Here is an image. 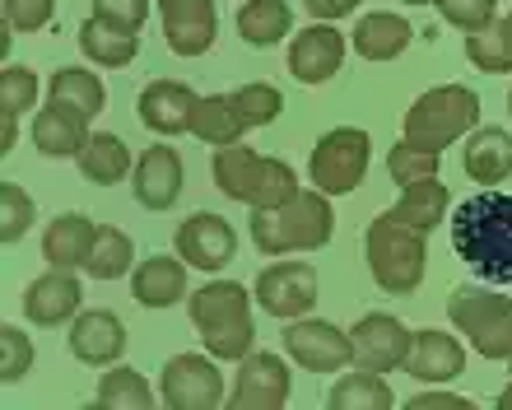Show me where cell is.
Here are the masks:
<instances>
[{"mask_svg":"<svg viewBox=\"0 0 512 410\" xmlns=\"http://www.w3.org/2000/svg\"><path fill=\"white\" fill-rule=\"evenodd\" d=\"M284 345H289V359H298L303 369L312 373H340L345 364H354V341L350 331L331 327V322H294L284 331Z\"/></svg>","mask_w":512,"mask_h":410,"instance_id":"12","label":"cell"},{"mask_svg":"<svg viewBox=\"0 0 512 410\" xmlns=\"http://www.w3.org/2000/svg\"><path fill=\"white\" fill-rule=\"evenodd\" d=\"M471 401L466 397H452V392H419L415 401H410V410H466Z\"/></svg>","mask_w":512,"mask_h":410,"instance_id":"45","label":"cell"},{"mask_svg":"<svg viewBox=\"0 0 512 410\" xmlns=\"http://www.w3.org/2000/svg\"><path fill=\"white\" fill-rule=\"evenodd\" d=\"M94 14L108 19V24H122V28H145V14H149V0H94Z\"/></svg>","mask_w":512,"mask_h":410,"instance_id":"44","label":"cell"},{"mask_svg":"<svg viewBox=\"0 0 512 410\" xmlns=\"http://www.w3.org/2000/svg\"><path fill=\"white\" fill-rule=\"evenodd\" d=\"M159 397L173 410H215L224 401V373L205 355H177L163 364Z\"/></svg>","mask_w":512,"mask_h":410,"instance_id":"9","label":"cell"},{"mask_svg":"<svg viewBox=\"0 0 512 410\" xmlns=\"http://www.w3.org/2000/svg\"><path fill=\"white\" fill-rule=\"evenodd\" d=\"M447 317L461 336H471V345L485 359H512V299L494 289L461 285L447 299Z\"/></svg>","mask_w":512,"mask_h":410,"instance_id":"7","label":"cell"},{"mask_svg":"<svg viewBox=\"0 0 512 410\" xmlns=\"http://www.w3.org/2000/svg\"><path fill=\"white\" fill-rule=\"evenodd\" d=\"M126 350V327L117 313H80L75 317V327H70V355L80 359V364H117Z\"/></svg>","mask_w":512,"mask_h":410,"instance_id":"20","label":"cell"},{"mask_svg":"<svg viewBox=\"0 0 512 410\" xmlns=\"http://www.w3.org/2000/svg\"><path fill=\"white\" fill-rule=\"evenodd\" d=\"M499 33H503V47H508V56H512V14L499 19Z\"/></svg>","mask_w":512,"mask_h":410,"instance_id":"48","label":"cell"},{"mask_svg":"<svg viewBox=\"0 0 512 410\" xmlns=\"http://www.w3.org/2000/svg\"><path fill=\"white\" fill-rule=\"evenodd\" d=\"M56 0H5V24L14 33H38V28L52 24Z\"/></svg>","mask_w":512,"mask_h":410,"instance_id":"42","label":"cell"},{"mask_svg":"<svg viewBox=\"0 0 512 410\" xmlns=\"http://www.w3.org/2000/svg\"><path fill=\"white\" fill-rule=\"evenodd\" d=\"M94 238H98V224L89 215H56L42 233V257L52 261L56 271H75L89 261L94 252Z\"/></svg>","mask_w":512,"mask_h":410,"instance_id":"23","label":"cell"},{"mask_svg":"<svg viewBox=\"0 0 512 410\" xmlns=\"http://www.w3.org/2000/svg\"><path fill=\"white\" fill-rule=\"evenodd\" d=\"M163 38L177 56H205L219 38L215 0H159Z\"/></svg>","mask_w":512,"mask_h":410,"instance_id":"15","label":"cell"},{"mask_svg":"<svg viewBox=\"0 0 512 410\" xmlns=\"http://www.w3.org/2000/svg\"><path fill=\"white\" fill-rule=\"evenodd\" d=\"M364 252H368V271L378 280V289L387 294H415L419 280H424V233L401 224L391 215H378L368 224V238H364Z\"/></svg>","mask_w":512,"mask_h":410,"instance_id":"6","label":"cell"},{"mask_svg":"<svg viewBox=\"0 0 512 410\" xmlns=\"http://www.w3.org/2000/svg\"><path fill=\"white\" fill-rule=\"evenodd\" d=\"M443 210H447V187H443V178L433 173V178L410 182V187H405V196H401V205H396L391 215L401 219V224H410V229L429 233V229H438V224H443Z\"/></svg>","mask_w":512,"mask_h":410,"instance_id":"30","label":"cell"},{"mask_svg":"<svg viewBox=\"0 0 512 410\" xmlns=\"http://www.w3.org/2000/svg\"><path fill=\"white\" fill-rule=\"evenodd\" d=\"M368 131H359V126H336V131H326L322 140H317V150H312V187L326 196H345L354 192L359 182H364L368 173Z\"/></svg>","mask_w":512,"mask_h":410,"instance_id":"8","label":"cell"},{"mask_svg":"<svg viewBox=\"0 0 512 410\" xmlns=\"http://www.w3.org/2000/svg\"><path fill=\"white\" fill-rule=\"evenodd\" d=\"M359 0H308V14L317 19V24H331V19H340V14H350Z\"/></svg>","mask_w":512,"mask_h":410,"instance_id":"46","label":"cell"},{"mask_svg":"<svg viewBox=\"0 0 512 410\" xmlns=\"http://www.w3.org/2000/svg\"><path fill=\"white\" fill-rule=\"evenodd\" d=\"M345 61V38L331 24H312L289 42V75L298 84H326Z\"/></svg>","mask_w":512,"mask_h":410,"instance_id":"16","label":"cell"},{"mask_svg":"<svg viewBox=\"0 0 512 410\" xmlns=\"http://www.w3.org/2000/svg\"><path fill=\"white\" fill-rule=\"evenodd\" d=\"M80 173L98 187H112L131 173V150L122 145V136H89V145L80 150Z\"/></svg>","mask_w":512,"mask_h":410,"instance_id":"33","label":"cell"},{"mask_svg":"<svg viewBox=\"0 0 512 410\" xmlns=\"http://www.w3.org/2000/svg\"><path fill=\"white\" fill-rule=\"evenodd\" d=\"M452 247L475 275L512 285V196L480 192L461 201L452 215Z\"/></svg>","mask_w":512,"mask_h":410,"instance_id":"1","label":"cell"},{"mask_svg":"<svg viewBox=\"0 0 512 410\" xmlns=\"http://www.w3.org/2000/svg\"><path fill=\"white\" fill-rule=\"evenodd\" d=\"M131 294L135 303H145V308H168L187 294V266L177 257H149L140 261V271L131 280Z\"/></svg>","mask_w":512,"mask_h":410,"instance_id":"27","label":"cell"},{"mask_svg":"<svg viewBox=\"0 0 512 410\" xmlns=\"http://www.w3.org/2000/svg\"><path fill=\"white\" fill-rule=\"evenodd\" d=\"M466 56H471L475 70H485V75H508V70H512V56H508V47H503L499 19H489L485 28L466 33Z\"/></svg>","mask_w":512,"mask_h":410,"instance_id":"37","label":"cell"},{"mask_svg":"<svg viewBox=\"0 0 512 410\" xmlns=\"http://www.w3.org/2000/svg\"><path fill=\"white\" fill-rule=\"evenodd\" d=\"M98 406H117V410H149L154 406V392L135 369H112L103 373L98 383Z\"/></svg>","mask_w":512,"mask_h":410,"instance_id":"35","label":"cell"},{"mask_svg":"<svg viewBox=\"0 0 512 410\" xmlns=\"http://www.w3.org/2000/svg\"><path fill=\"white\" fill-rule=\"evenodd\" d=\"M131 261H135L131 238H126L122 229L103 224L98 238H94V252H89V261H84V271L94 275V280H122V275L131 271Z\"/></svg>","mask_w":512,"mask_h":410,"instance_id":"34","label":"cell"},{"mask_svg":"<svg viewBox=\"0 0 512 410\" xmlns=\"http://www.w3.org/2000/svg\"><path fill=\"white\" fill-rule=\"evenodd\" d=\"M415 38V28L405 24L401 14H364L359 24H354V52L364 56V61H391V56H401Z\"/></svg>","mask_w":512,"mask_h":410,"instance_id":"25","label":"cell"},{"mask_svg":"<svg viewBox=\"0 0 512 410\" xmlns=\"http://www.w3.org/2000/svg\"><path fill=\"white\" fill-rule=\"evenodd\" d=\"M80 299H84L80 280L70 271H56L52 266V271L38 275V280L24 289V313H28V322H38V327H61L66 317L80 313Z\"/></svg>","mask_w":512,"mask_h":410,"instance_id":"19","label":"cell"},{"mask_svg":"<svg viewBox=\"0 0 512 410\" xmlns=\"http://www.w3.org/2000/svg\"><path fill=\"white\" fill-rule=\"evenodd\" d=\"M433 5H438L447 24L461 28V33H475V28H485L489 19H494V0H433Z\"/></svg>","mask_w":512,"mask_h":410,"instance_id":"41","label":"cell"},{"mask_svg":"<svg viewBox=\"0 0 512 410\" xmlns=\"http://www.w3.org/2000/svg\"><path fill=\"white\" fill-rule=\"evenodd\" d=\"M196 89L182 80H154L145 84V94H140V122L149 131H159V136H182L191 131V117H196Z\"/></svg>","mask_w":512,"mask_h":410,"instance_id":"17","label":"cell"},{"mask_svg":"<svg viewBox=\"0 0 512 410\" xmlns=\"http://www.w3.org/2000/svg\"><path fill=\"white\" fill-rule=\"evenodd\" d=\"M508 364H512V359H508Z\"/></svg>","mask_w":512,"mask_h":410,"instance_id":"52","label":"cell"},{"mask_svg":"<svg viewBox=\"0 0 512 410\" xmlns=\"http://www.w3.org/2000/svg\"><path fill=\"white\" fill-rule=\"evenodd\" d=\"M331 410H391V387L382 373L373 369H359V373H345L336 387H331Z\"/></svg>","mask_w":512,"mask_h":410,"instance_id":"32","label":"cell"},{"mask_svg":"<svg viewBox=\"0 0 512 410\" xmlns=\"http://www.w3.org/2000/svg\"><path fill=\"white\" fill-rule=\"evenodd\" d=\"M331 233H336V210H331L326 192H298L275 210H252V243L266 257L317 252L331 243Z\"/></svg>","mask_w":512,"mask_h":410,"instance_id":"2","label":"cell"},{"mask_svg":"<svg viewBox=\"0 0 512 410\" xmlns=\"http://www.w3.org/2000/svg\"><path fill=\"white\" fill-rule=\"evenodd\" d=\"M191 322L201 331L205 350L215 359H243L252 355V299L238 280H215L191 294Z\"/></svg>","mask_w":512,"mask_h":410,"instance_id":"4","label":"cell"},{"mask_svg":"<svg viewBox=\"0 0 512 410\" xmlns=\"http://www.w3.org/2000/svg\"><path fill=\"white\" fill-rule=\"evenodd\" d=\"M289 5L284 0H247L238 10V33H243L247 47H275V42L289 33Z\"/></svg>","mask_w":512,"mask_h":410,"instance_id":"31","label":"cell"},{"mask_svg":"<svg viewBox=\"0 0 512 410\" xmlns=\"http://www.w3.org/2000/svg\"><path fill=\"white\" fill-rule=\"evenodd\" d=\"M233 252H238V233L224 215H210V210H196V215L177 229V257L196 266V271H219L229 266Z\"/></svg>","mask_w":512,"mask_h":410,"instance_id":"13","label":"cell"},{"mask_svg":"<svg viewBox=\"0 0 512 410\" xmlns=\"http://www.w3.org/2000/svg\"><path fill=\"white\" fill-rule=\"evenodd\" d=\"M289 401V369L280 355H243L238 359V383H233V410H280Z\"/></svg>","mask_w":512,"mask_h":410,"instance_id":"14","label":"cell"},{"mask_svg":"<svg viewBox=\"0 0 512 410\" xmlns=\"http://www.w3.org/2000/svg\"><path fill=\"white\" fill-rule=\"evenodd\" d=\"M229 98H233V108H238V117H243L247 126H270L284 112L280 89H275V84H261V80L243 84V89H233Z\"/></svg>","mask_w":512,"mask_h":410,"instance_id":"36","label":"cell"},{"mask_svg":"<svg viewBox=\"0 0 512 410\" xmlns=\"http://www.w3.org/2000/svg\"><path fill=\"white\" fill-rule=\"evenodd\" d=\"M38 98V75L28 66H5L0 70V112L5 117H19V112L33 108Z\"/></svg>","mask_w":512,"mask_h":410,"instance_id":"39","label":"cell"},{"mask_svg":"<svg viewBox=\"0 0 512 410\" xmlns=\"http://www.w3.org/2000/svg\"><path fill=\"white\" fill-rule=\"evenodd\" d=\"M438 159H443V154L415 150V145L396 140V150L387 154V173L401 182V187H410V182H419V178H433V173H438Z\"/></svg>","mask_w":512,"mask_h":410,"instance_id":"40","label":"cell"},{"mask_svg":"<svg viewBox=\"0 0 512 410\" xmlns=\"http://www.w3.org/2000/svg\"><path fill=\"white\" fill-rule=\"evenodd\" d=\"M508 108H512V94H508Z\"/></svg>","mask_w":512,"mask_h":410,"instance_id":"51","label":"cell"},{"mask_svg":"<svg viewBox=\"0 0 512 410\" xmlns=\"http://www.w3.org/2000/svg\"><path fill=\"white\" fill-rule=\"evenodd\" d=\"M210 173H215V187L229 201H243L252 210H275L289 196H298V178L284 159H266V154L247 150V145H224L210 159Z\"/></svg>","mask_w":512,"mask_h":410,"instance_id":"3","label":"cell"},{"mask_svg":"<svg viewBox=\"0 0 512 410\" xmlns=\"http://www.w3.org/2000/svg\"><path fill=\"white\" fill-rule=\"evenodd\" d=\"M499 410H512V383L499 392Z\"/></svg>","mask_w":512,"mask_h":410,"instance_id":"49","label":"cell"},{"mask_svg":"<svg viewBox=\"0 0 512 410\" xmlns=\"http://www.w3.org/2000/svg\"><path fill=\"white\" fill-rule=\"evenodd\" d=\"M14 136H19V117H5V131H0V154L14 150Z\"/></svg>","mask_w":512,"mask_h":410,"instance_id":"47","label":"cell"},{"mask_svg":"<svg viewBox=\"0 0 512 410\" xmlns=\"http://www.w3.org/2000/svg\"><path fill=\"white\" fill-rule=\"evenodd\" d=\"M350 341H354V364H359V369L391 373V369H405V355H410V345H415V331H405L391 313H368L354 322Z\"/></svg>","mask_w":512,"mask_h":410,"instance_id":"11","label":"cell"},{"mask_svg":"<svg viewBox=\"0 0 512 410\" xmlns=\"http://www.w3.org/2000/svg\"><path fill=\"white\" fill-rule=\"evenodd\" d=\"M47 103H61V108L80 112L84 122H94L98 112H103V103H108V89H103V80H98L94 70L61 66L52 75V84H47Z\"/></svg>","mask_w":512,"mask_h":410,"instance_id":"26","label":"cell"},{"mask_svg":"<svg viewBox=\"0 0 512 410\" xmlns=\"http://www.w3.org/2000/svg\"><path fill=\"white\" fill-rule=\"evenodd\" d=\"M480 117V98L466 84H438L429 94L415 98V108L405 112V131L401 140L415 150L443 154L452 140H461Z\"/></svg>","mask_w":512,"mask_h":410,"instance_id":"5","label":"cell"},{"mask_svg":"<svg viewBox=\"0 0 512 410\" xmlns=\"http://www.w3.org/2000/svg\"><path fill=\"white\" fill-rule=\"evenodd\" d=\"M33 145H38L47 159H66V154H80L89 145V122L80 112L61 108V103H47V108L33 117Z\"/></svg>","mask_w":512,"mask_h":410,"instance_id":"24","label":"cell"},{"mask_svg":"<svg viewBox=\"0 0 512 410\" xmlns=\"http://www.w3.org/2000/svg\"><path fill=\"white\" fill-rule=\"evenodd\" d=\"M0 345H5V364H0V378L5 383H19L28 369H33V341H28L19 327L0 331Z\"/></svg>","mask_w":512,"mask_h":410,"instance_id":"43","label":"cell"},{"mask_svg":"<svg viewBox=\"0 0 512 410\" xmlns=\"http://www.w3.org/2000/svg\"><path fill=\"white\" fill-rule=\"evenodd\" d=\"M466 369V350H461L457 336L447 331H415V345L405 355V373L419 378V383H452L457 373Z\"/></svg>","mask_w":512,"mask_h":410,"instance_id":"21","label":"cell"},{"mask_svg":"<svg viewBox=\"0 0 512 410\" xmlns=\"http://www.w3.org/2000/svg\"><path fill=\"white\" fill-rule=\"evenodd\" d=\"M135 47H140V33L135 28H122V24H108V19H84L80 24V52L98 66H131L135 61Z\"/></svg>","mask_w":512,"mask_h":410,"instance_id":"28","label":"cell"},{"mask_svg":"<svg viewBox=\"0 0 512 410\" xmlns=\"http://www.w3.org/2000/svg\"><path fill=\"white\" fill-rule=\"evenodd\" d=\"M256 303L266 308L270 317H308L312 303H317V271L308 261H280V266H266L256 275Z\"/></svg>","mask_w":512,"mask_h":410,"instance_id":"10","label":"cell"},{"mask_svg":"<svg viewBox=\"0 0 512 410\" xmlns=\"http://www.w3.org/2000/svg\"><path fill=\"white\" fill-rule=\"evenodd\" d=\"M33 224V196L19 187V182H5L0 187V238L5 243H19Z\"/></svg>","mask_w":512,"mask_h":410,"instance_id":"38","label":"cell"},{"mask_svg":"<svg viewBox=\"0 0 512 410\" xmlns=\"http://www.w3.org/2000/svg\"><path fill=\"white\" fill-rule=\"evenodd\" d=\"M247 131V122L238 117L229 94H210L196 103V117H191V136L205 140L210 150H224V145H238Z\"/></svg>","mask_w":512,"mask_h":410,"instance_id":"29","label":"cell"},{"mask_svg":"<svg viewBox=\"0 0 512 410\" xmlns=\"http://www.w3.org/2000/svg\"><path fill=\"white\" fill-rule=\"evenodd\" d=\"M405 5H433V0H405Z\"/></svg>","mask_w":512,"mask_h":410,"instance_id":"50","label":"cell"},{"mask_svg":"<svg viewBox=\"0 0 512 410\" xmlns=\"http://www.w3.org/2000/svg\"><path fill=\"white\" fill-rule=\"evenodd\" d=\"M461 168L475 187H499L512 178V136L503 126H480L471 140H466V154H461Z\"/></svg>","mask_w":512,"mask_h":410,"instance_id":"22","label":"cell"},{"mask_svg":"<svg viewBox=\"0 0 512 410\" xmlns=\"http://www.w3.org/2000/svg\"><path fill=\"white\" fill-rule=\"evenodd\" d=\"M131 192L145 210H168V205L182 196V159H177L173 145H149L140 154V164L131 173Z\"/></svg>","mask_w":512,"mask_h":410,"instance_id":"18","label":"cell"}]
</instances>
